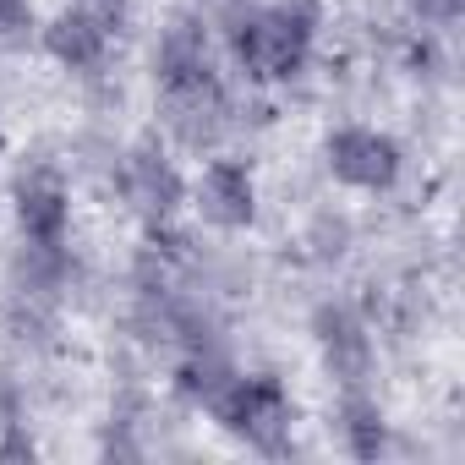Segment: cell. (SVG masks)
I'll use <instances>...</instances> for the list:
<instances>
[{
	"label": "cell",
	"mask_w": 465,
	"mask_h": 465,
	"mask_svg": "<svg viewBox=\"0 0 465 465\" xmlns=\"http://www.w3.org/2000/svg\"><path fill=\"white\" fill-rule=\"evenodd\" d=\"M153 88H159V115L164 126L186 143V148H203L224 132V115H230V94H224V77H219V61H213V45H208V28L197 17H175L164 34H159V50H153Z\"/></svg>",
	"instance_id": "6da1fadb"
},
{
	"label": "cell",
	"mask_w": 465,
	"mask_h": 465,
	"mask_svg": "<svg viewBox=\"0 0 465 465\" xmlns=\"http://www.w3.org/2000/svg\"><path fill=\"white\" fill-rule=\"evenodd\" d=\"M312 39H318V6L312 0H269L236 17L230 28V55H236L242 77L258 88L291 83L307 72L312 61Z\"/></svg>",
	"instance_id": "7a4b0ae2"
},
{
	"label": "cell",
	"mask_w": 465,
	"mask_h": 465,
	"mask_svg": "<svg viewBox=\"0 0 465 465\" xmlns=\"http://www.w3.org/2000/svg\"><path fill=\"white\" fill-rule=\"evenodd\" d=\"M208 416L258 454H285L291 449V427H296V405L291 389L269 372H230V383L208 400Z\"/></svg>",
	"instance_id": "3957f363"
},
{
	"label": "cell",
	"mask_w": 465,
	"mask_h": 465,
	"mask_svg": "<svg viewBox=\"0 0 465 465\" xmlns=\"http://www.w3.org/2000/svg\"><path fill=\"white\" fill-rule=\"evenodd\" d=\"M17 230H23V252L28 258H66L72 236V186L55 164H28L17 175Z\"/></svg>",
	"instance_id": "277c9868"
},
{
	"label": "cell",
	"mask_w": 465,
	"mask_h": 465,
	"mask_svg": "<svg viewBox=\"0 0 465 465\" xmlns=\"http://www.w3.org/2000/svg\"><path fill=\"white\" fill-rule=\"evenodd\" d=\"M323 164L351 192H389L400 181V170H405V153L378 126H334L323 137Z\"/></svg>",
	"instance_id": "5b68a950"
},
{
	"label": "cell",
	"mask_w": 465,
	"mask_h": 465,
	"mask_svg": "<svg viewBox=\"0 0 465 465\" xmlns=\"http://www.w3.org/2000/svg\"><path fill=\"white\" fill-rule=\"evenodd\" d=\"M312 340H318V356H323V367H329V378L340 389H367L372 383L378 351H372V329H367V318L356 307L323 302L312 312Z\"/></svg>",
	"instance_id": "8992f818"
},
{
	"label": "cell",
	"mask_w": 465,
	"mask_h": 465,
	"mask_svg": "<svg viewBox=\"0 0 465 465\" xmlns=\"http://www.w3.org/2000/svg\"><path fill=\"white\" fill-rule=\"evenodd\" d=\"M121 197L132 203V213L148 224V230H170L186 186H181V170L175 159L159 148V143H137L126 159H121Z\"/></svg>",
	"instance_id": "52a82bcc"
},
{
	"label": "cell",
	"mask_w": 465,
	"mask_h": 465,
	"mask_svg": "<svg viewBox=\"0 0 465 465\" xmlns=\"http://www.w3.org/2000/svg\"><path fill=\"white\" fill-rule=\"evenodd\" d=\"M197 213L213 230H247L258 219V181L242 159H208L197 175Z\"/></svg>",
	"instance_id": "ba28073f"
},
{
	"label": "cell",
	"mask_w": 465,
	"mask_h": 465,
	"mask_svg": "<svg viewBox=\"0 0 465 465\" xmlns=\"http://www.w3.org/2000/svg\"><path fill=\"white\" fill-rule=\"evenodd\" d=\"M115 23L110 17H99L94 6H66L50 28H45V50L66 66V72H83V77H94L104 61H110V50H115Z\"/></svg>",
	"instance_id": "9c48e42d"
},
{
	"label": "cell",
	"mask_w": 465,
	"mask_h": 465,
	"mask_svg": "<svg viewBox=\"0 0 465 465\" xmlns=\"http://www.w3.org/2000/svg\"><path fill=\"white\" fill-rule=\"evenodd\" d=\"M340 432H345V449L356 460H378L389 449V427H383V411L367 389H340Z\"/></svg>",
	"instance_id": "30bf717a"
},
{
	"label": "cell",
	"mask_w": 465,
	"mask_h": 465,
	"mask_svg": "<svg viewBox=\"0 0 465 465\" xmlns=\"http://www.w3.org/2000/svg\"><path fill=\"white\" fill-rule=\"evenodd\" d=\"M28 454H34V438H28L23 400H17V389L0 383V460H28Z\"/></svg>",
	"instance_id": "8fae6325"
},
{
	"label": "cell",
	"mask_w": 465,
	"mask_h": 465,
	"mask_svg": "<svg viewBox=\"0 0 465 465\" xmlns=\"http://www.w3.org/2000/svg\"><path fill=\"white\" fill-rule=\"evenodd\" d=\"M34 28V6L28 0H0V39H17Z\"/></svg>",
	"instance_id": "7c38bea8"
},
{
	"label": "cell",
	"mask_w": 465,
	"mask_h": 465,
	"mask_svg": "<svg viewBox=\"0 0 465 465\" xmlns=\"http://www.w3.org/2000/svg\"><path fill=\"white\" fill-rule=\"evenodd\" d=\"M460 6H465V0H416V12H421L427 23H454Z\"/></svg>",
	"instance_id": "4fadbf2b"
}]
</instances>
